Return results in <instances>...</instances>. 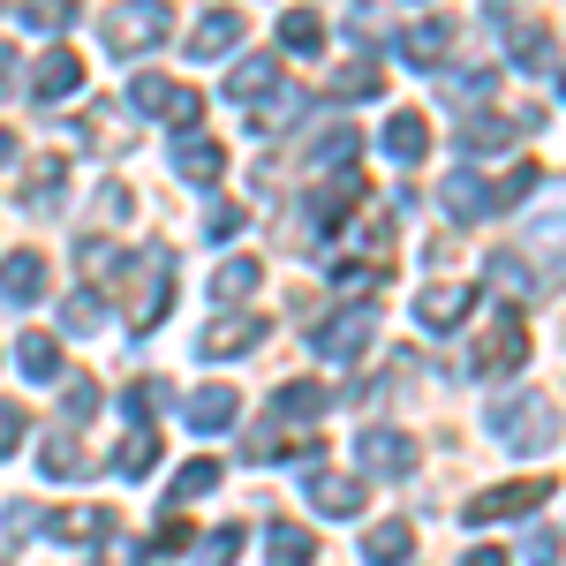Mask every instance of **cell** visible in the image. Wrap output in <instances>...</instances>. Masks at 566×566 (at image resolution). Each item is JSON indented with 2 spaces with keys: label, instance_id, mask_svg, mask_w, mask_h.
<instances>
[{
  "label": "cell",
  "instance_id": "12",
  "mask_svg": "<svg viewBox=\"0 0 566 566\" xmlns=\"http://www.w3.org/2000/svg\"><path fill=\"white\" fill-rule=\"evenodd\" d=\"M175 175H181V181H219V175H227V151H219L212 136L189 129V136L175 144Z\"/></svg>",
  "mask_w": 566,
  "mask_h": 566
},
{
  "label": "cell",
  "instance_id": "13",
  "mask_svg": "<svg viewBox=\"0 0 566 566\" xmlns=\"http://www.w3.org/2000/svg\"><path fill=\"white\" fill-rule=\"evenodd\" d=\"M76 84H84V53H69V45H53V53L39 61V76H31L39 98H69Z\"/></svg>",
  "mask_w": 566,
  "mask_h": 566
},
{
  "label": "cell",
  "instance_id": "27",
  "mask_svg": "<svg viewBox=\"0 0 566 566\" xmlns=\"http://www.w3.org/2000/svg\"><path fill=\"white\" fill-rule=\"evenodd\" d=\"M280 39H287V53H317L325 45V15L317 8H287L280 15Z\"/></svg>",
  "mask_w": 566,
  "mask_h": 566
},
{
  "label": "cell",
  "instance_id": "30",
  "mask_svg": "<svg viewBox=\"0 0 566 566\" xmlns=\"http://www.w3.org/2000/svg\"><path fill=\"white\" fill-rule=\"evenodd\" d=\"M355 151H363V136H355L348 122H340V129H325V136H317V151H310V159H317L325 175H340V167H348Z\"/></svg>",
  "mask_w": 566,
  "mask_h": 566
},
{
  "label": "cell",
  "instance_id": "24",
  "mask_svg": "<svg viewBox=\"0 0 566 566\" xmlns=\"http://www.w3.org/2000/svg\"><path fill=\"white\" fill-rule=\"evenodd\" d=\"M310 499H317V514H363V483L355 476H310Z\"/></svg>",
  "mask_w": 566,
  "mask_h": 566
},
{
  "label": "cell",
  "instance_id": "14",
  "mask_svg": "<svg viewBox=\"0 0 566 566\" xmlns=\"http://www.w3.org/2000/svg\"><path fill=\"white\" fill-rule=\"evenodd\" d=\"M264 91H280V61H272V53H250V61H234V76H227V98H234V106H250V98H264Z\"/></svg>",
  "mask_w": 566,
  "mask_h": 566
},
{
  "label": "cell",
  "instance_id": "37",
  "mask_svg": "<svg viewBox=\"0 0 566 566\" xmlns=\"http://www.w3.org/2000/svg\"><path fill=\"white\" fill-rule=\"evenodd\" d=\"M98 317H106L98 295H69V303H61V325H69V333H98Z\"/></svg>",
  "mask_w": 566,
  "mask_h": 566
},
{
  "label": "cell",
  "instance_id": "5",
  "mask_svg": "<svg viewBox=\"0 0 566 566\" xmlns=\"http://www.w3.org/2000/svg\"><path fill=\"white\" fill-rule=\"evenodd\" d=\"M370 340H378V310L355 303V310H340V317L317 333V355H325V363H355V355L370 348Z\"/></svg>",
  "mask_w": 566,
  "mask_h": 566
},
{
  "label": "cell",
  "instance_id": "23",
  "mask_svg": "<svg viewBox=\"0 0 566 566\" xmlns=\"http://www.w3.org/2000/svg\"><path fill=\"white\" fill-rule=\"evenodd\" d=\"M114 469H122V476H151V469H159V431L136 423V431L114 446Z\"/></svg>",
  "mask_w": 566,
  "mask_h": 566
},
{
  "label": "cell",
  "instance_id": "35",
  "mask_svg": "<svg viewBox=\"0 0 566 566\" xmlns=\"http://www.w3.org/2000/svg\"><path fill=\"white\" fill-rule=\"evenodd\" d=\"M23 23L31 31H61V23H76V0H23Z\"/></svg>",
  "mask_w": 566,
  "mask_h": 566
},
{
  "label": "cell",
  "instance_id": "15",
  "mask_svg": "<svg viewBox=\"0 0 566 566\" xmlns=\"http://www.w3.org/2000/svg\"><path fill=\"white\" fill-rule=\"evenodd\" d=\"M528 122L514 114H461V151H499V144H514Z\"/></svg>",
  "mask_w": 566,
  "mask_h": 566
},
{
  "label": "cell",
  "instance_id": "2",
  "mask_svg": "<svg viewBox=\"0 0 566 566\" xmlns=\"http://www.w3.org/2000/svg\"><path fill=\"white\" fill-rule=\"evenodd\" d=\"M167 31H175V8L167 0H122V8L98 15V39H106V53H122V61L167 45Z\"/></svg>",
  "mask_w": 566,
  "mask_h": 566
},
{
  "label": "cell",
  "instance_id": "31",
  "mask_svg": "<svg viewBox=\"0 0 566 566\" xmlns=\"http://www.w3.org/2000/svg\"><path fill=\"white\" fill-rule=\"evenodd\" d=\"M122 400H129V416H136V423L151 431V416H159V408L175 400V386H167V378H136V386L122 392Z\"/></svg>",
  "mask_w": 566,
  "mask_h": 566
},
{
  "label": "cell",
  "instance_id": "38",
  "mask_svg": "<svg viewBox=\"0 0 566 566\" xmlns=\"http://www.w3.org/2000/svg\"><path fill=\"white\" fill-rule=\"evenodd\" d=\"M491 280H499L506 295H528V264L514 258V250H499V258H491Z\"/></svg>",
  "mask_w": 566,
  "mask_h": 566
},
{
  "label": "cell",
  "instance_id": "44",
  "mask_svg": "<svg viewBox=\"0 0 566 566\" xmlns=\"http://www.w3.org/2000/svg\"><path fill=\"white\" fill-rule=\"evenodd\" d=\"M559 536H552V528H536V536H528V566H559Z\"/></svg>",
  "mask_w": 566,
  "mask_h": 566
},
{
  "label": "cell",
  "instance_id": "22",
  "mask_svg": "<svg viewBox=\"0 0 566 566\" xmlns=\"http://www.w3.org/2000/svg\"><path fill=\"white\" fill-rule=\"evenodd\" d=\"M264 272H258V258H227L212 272V303H250V287H258Z\"/></svg>",
  "mask_w": 566,
  "mask_h": 566
},
{
  "label": "cell",
  "instance_id": "6",
  "mask_svg": "<svg viewBox=\"0 0 566 566\" xmlns=\"http://www.w3.org/2000/svg\"><path fill=\"white\" fill-rule=\"evenodd\" d=\"M552 499V476H522V483H499V491H483L469 499V522H506V514H528V506H544Z\"/></svg>",
  "mask_w": 566,
  "mask_h": 566
},
{
  "label": "cell",
  "instance_id": "42",
  "mask_svg": "<svg viewBox=\"0 0 566 566\" xmlns=\"http://www.w3.org/2000/svg\"><path fill=\"white\" fill-rule=\"evenodd\" d=\"M76 264H84L91 280H98V272H114V242H98V234H84V250H76Z\"/></svg>",
  "mask_w": 566,
  "mask_h": 566
},
{
  "label": "cell",
  "instance_id": "41",
  "mask_svg": "<svg viewBox=\"0 0 566 566\" xmlns=\"http://www.w3.org/2000/svg\"><path fill=\"white\" fill-rule=\"evenodd\" d=\"M91 408H98V386H91V378H69V408H61V416H69V423H84Z\"/></svg>",
  "mask_w": 566,
  "mask_h": 566
},
{
  "label": "cell",
  "instance_id": "18",
  "mask_svg": "<svg viewBox=\"0 0 566 566\" xmlns=\"http://www.w3.org/2000/svg\"><path fill=\"white\" fill-rule=\"evenodd\" d=\"M386 151L400 159V167H416V159L431 151V129H423V114H392V122H386Z\"/></svg>",
  "mask_w": 566,
  "mask_h": 566
},
{
  "label": "cell",
  "instance_id": "4",
  "mask_svg": "<svg viewBox=\"0 0 566 566\" xmlns=\"http://www.w3.org/2000/svg\"><path fill=\"white\" fill-rule=\"evenodd\" d=\"M491 431L506 438V446H514V453H544V446H552V438H559V416H552V408H544V400H506V408H499V416H491Z\"/></svg>",
  "mask_w": 566,
  "mask_h": 566
},
{
  "label": "cell",
  "instance_id": "19",
  "mask_svg": "<svg viewBox=\"0 0 566 566\" xmlns=\"http://www.w3.org/2000/svg\"><path fill=\"white\" fill-rule=\"evenodd\" d=\"M45 528H53L61 544H84V536H106L114 514H106V506H69V514H45Z\"/></svg>",
  "mask_w": 566,
  "mask_h": 566
},
{
  "label": "cell",
  "instance_id": "40",
  "mask_svg": "<svg viewBox=\"0 0 566 566\" xmlns=\"http://www.w3.org/2000/svg\"><path fill=\"white\" fill-rule=\"evenodd\" d=\"M23 431H31V416H23L15 400H0V453H15V446H23Z\"/></svg>",
  "mask_w": 566,
  "mask_h": 566
},
{
  "label": "cell",
  "instance_id": "20",
  "mask_svg": "<svg viewBox=\"0 0 566 566\" xmlns=\"http://www.w3.org/2000/svg\"><path fill=\"white\" fill-rule=\"evenodd\" d=\"M363 552H370V566H400L408 552H416V528L408 522H378L370 536H363Z\"/></svg>",
  "mask_w": 566,
  "mask_h": 566
},
{
  "label": "cell",
  "instance_id": "29",
  "mask_svg": "<svg viewBox=\"0 0 566 566\" xmlns=\"http://www.w3.org/2000/svg\"><path fill=\"white\" fill-rule=\"evenodd\" d=\"M15 363H23L31 378H61V340H53V333H23V340H15Z\"/></svg>",
  "mask_w": 566,
  "mask_h": 566
},
{
  "label": "cell",
  "instance_id": "34",
  "mask_svg": "<svg viewBox=\"0 0 566 566\" xmlns=\"http://www.w3.org/2000/svg\"><path fill=\"white\" fill-rule=\"evenodd\" d=\"M370 91H378V61H348L333 76V98H370Z\"/></svg>",
  "mask_w": 566,
  "mask_h": 566
},
{
  "label": "cell",
  "instance_id": "48",
  "mask_svg": "<svg viewBox=\"0 0 566 566\" xmlns=\"http://www.w3.org/2000/svg\"><path fill=\"white\" fill-rule=\"evenodd\" d=\"M8 159H15V136H8V129H0V167H8Z\"/></svg>",
  "mask_w": 566,
  "mask_h": 566
},
{
  "label": "cell",
  "instance_id": "49",
  "mask_svg": "<svg viewBox=\"0 0 566 566\" xmlns=\"http://www.w3.org/2000/svg\"><path fill=\"white\" fill-rule=\"evenodd\" d=\"M559 91H566V69H559Z\"/></svg>",
  "mask_w": 566,
  "mask_h": 566
},
{
  "label": "cell",
  "instance_id": "17",
  "mask_svg": "<svg viewBox=\"0 0 566 566\" xmlns=\"http://www.w3.org/2000/svg\"><path fill=\"white\" fill-rule=\"evenodd\" d=\"M234 39H242V15H234V8H212V15L197 23V45H189V53H197V61H219V53H234Z\"/></svg>",
  "mask_w": 566,
  "mask_h": 566
},
{
  "label": "cell",
  "instance_id": "9",
  "mask_svg": "<svg viewBox=\"0 0 566 566\" xmlns=\"http://www.w3.org/2000/svg\"><path fill=\"white\" fill-rule=\"evenodd\" d=\"M264 333H272L264 317H219L212 333L197 340V355H212V363H234V355H258V348H264Z\"/></svg>",
  "mask_w": 566,
  "mask_h": 566
},
{
  "label": "cell",
  "instance_id": "39",
  "mask_svg": "<svg viewBox=\"0 0 566 566\" xmlns=\"http://www.w3.org/2000/svg\"><path fill=\"white\" fill-rule=\"evenodd\" d=\"M205 234H212V242H234V234H242V205H227V197H219L212 212H205Z\"/></svg>",
  "mask_w": 566,
  "mask_h": 566
},
{
  "label": "cell",
  "instance_id": "47",
  "mask_svg": "<svg viewBox=\"0 0 566 566\" xmlns=\"http://www.w3.org/2000/svg\"><path fill=\"white\" fill-rule=\"evenodd\" d=\"M15 84V45H0V91Z\"/></svg>",
  "mask_w": 566,
  "mask_h": 566
},
{
  "label": "cell",
  "instance_id": "26",
  "mask_svg": "<svg viewBox=\"0 0 566 566\" xmlns=\"http://www.w3.org/2000/svg\"><path fill=\"white\" fill-rule=\"evenodd\" d=\"M23 205H31V212H61V159H39V167H31V175H23Z\"/></svg>",
  "mask_w": 566,
  "mask_h": 566
},
{
  "label": "cell",
  "instance_id": "3",
  "mask_svg": "<svg viewBox=\"0 0 566 566\" xmlns=\"http://www.w3.org/2000/svg\"><path fill=\"white\" fill-rule=\"evenodd\" d=\"M528 355V325H522V310H499L491 325L476 333V348H469V378H499V370H514Z\"/></svg>",
  "mask_w": 566,
  "mask_h": 566
},
{
  "label": "cell",
  "instance_id": "25",
  "mask_svg": "<svg viewBox=\"0 0 566 566\" xmlns=\"http://www.w3.org/2000/svg\"><path fill=\"white\" fill-rule=\"evenodd\" d=\"M264 559H272V566H310V559H317V536L295 528V522H280V528H272V544H264Z\"/></svg>",
  "mask_w": 566,
  "mask_h": 566
},
{
  "label": "cell",
  "instance_id": "10",
  "mask_svg": "<svg viewBox=\"0 0 566 566\" xmlns=\"http://www.w3.org/2000/svg\"><path fill=\"white\" fill-rule=\"evenodd\" d=\"M45 295V258L39 250H8V258H0V303H39Z\"/></svg>",
  "mask_w": 566,
  "mask_h": 566
},
{
  "label": "cell",
  "instance_id": "46",
  "mask_svg": "<svg viewBox=\"0 0 566 566\" xmlns=\"http://www.w3.org/2000/svg\"><path fill=\"white\" fill-rule=\"evenodd\" d=\"M461 566H506V552H491V544H483V552H469Z\"/></svg>",
  "mask_w": 566,
  "mask_h": 566
},
{
  "label": "cell",
  "instance_id": "1",
  "mask_svg": "<svg viewBox=\"0 0 566 566\" xmlns=\"http://www.w3.org/2000/svg\"><path fill=\"white\" fill-rule=\"evenodd\" d=\"M167 310H175V258L167 250H136L122 264V317H129V333H151Z\"/></svg>",
  "mask_w": 566,
  "mask_h": 566
},
{
  "label": "cell",
  "instance_id": "45",
  "mask_svg": "<svg viewBox=\"0 0 566 566\" xmlns=\"http://www.w3.org/2000/svg\"><path fill=\"white\" fill-rule=\"evenodd\" d=\"M189 544V522H159L151 528V552H181Z\"/></svg>",
  "mask_w": 566,
  "mask_h": 566
},
{
  "label": "cell",
  "instance_id": "28",
  "mask_svg": "<svg viewBox=\"0 0 566 566\" xmlns=\"http://www.w3.org/2000/svg\"><path fill=\"white\" fill-rule=\"evenodd\" d=\"M446 212H453V219H483V212H491V189H483V181L461 167V175L446 181Z\"/></svg>",
  "mask_w": 566,
  "mask_h": 566
},
{
  "label": "cell",
  "instance_id": "8",
  "mask_svg": "<svg viewBox=\"0 0 566 566\" xmlns=\"http://www.w3.org/2000/svg\"><path fill=\"white\" fill-rule=\"evenodd\" d=\"M469 310H476V287H461V280H438V287H423V295H416V325H431V333H453Z\"/></svg>",
  "mask_w": 566,
  "mask_h": 566
},
{
  "label": "cell",
  "instance_id": "32",
  "mask_svg": "<svg viewBox=\"0 0 566 566\" xmlns=\"http://www.w3.org/2000/svg\"><path fill=\"white\" fill-rule=\"evenodd\" d=\"M39 461H45V476H84V453H76V438L69 431H53L39 446Z\"/></svg>",
  "mask_w": 566,
  "mask_h": 566
},
{
  "label": "cell",
  "instance_id": "16",
  "mask_svg": "<svg viewBox=\"0 0 566 566\" xmlns=\"http://www.w3.org/2000/svg\"><path fill=\"white\" fill-rule=\"evenodd\" d=\"M272 408H280V423H317V416L333 408V392H325V386H310V378H295V386H280V392H272Z\"/></svg>",
  "mask_w": 566,
  "mask_h": 566
},
{
  "label": "cell",
  "instance_id": "33",
  "mask_svg": "<svg viewBox=\"0 0 566 566\" xmlns=\"http://www.w3.org/2000/svg\"><path fill=\"white\" fill-rule=\"evenodd\" d=\"M514 69H528V76H536V69H552V31H536V23L514 31Z\"/></svg>",
  "mask_w": 566,
  "mask_h": 566
},
{
  "label": "cell",
  "instance_id": "11",
  "mask_svg": "<svg viewBox=\"0 0 566 566\" xmlns=\"http://www.w3.org/2000/svg\"><path fill=\"white\" fill-rule=\"evenodd\" d=\"M234 416H242V392L234 386H205V392H189V431H234Z\"/></svg>",
  "mask_w": 566,
  "mask_h": 566
},
{
  "label": "cell",
  "instance_id": "43",
  "mask_svg": "<svg viewBox=\"0 0 566 566\" xmlns=\"http://www.w3.org/2000/svg\"><path fill=\"white\" fill-rule=\"evenodd\" d=\"M234 552H242V528H212V536H205V559L212 566H227Z\"/></svg>",
  "mask_w": 566,
  "mask_h": 566
},
{
  "label": "cell",
  "instance_id": "36",
  "mask_svg": "<svg viewBox=\"0 0 566 566\" xmlns=\"http://www.w3.org/2000/svg\"><path fill=\"white\" fill-rule=\"evenodd\" d=\"M219 483V461H181V476H175V499H205Z\"/></svg>",
  "mask_w": 566,
  "mask_h": 566
},
{
  "label": "cell",
  "instance_id": "7",
  "mask_svg": "<svg viewBox=\"0 0 566 566\" xmlns=\"http://www.w3.org/2000/svg\"><path fill=\"white\" fill-rule=\"evenodd\" d=\"M355 461H363L370 476H408V469H416V438L408 431H363L355 438Z\"/></svg>",
  "mask_w": 566,
  "mask_h": 566
},
{
  "label": "cell",
  "instance_id": "21",
  "mask_svg": "<svg viewBox=\"0 0 566 566\" xmlns=\"http://www.w3.org/2000/svg\"><path fill=\"white\" fill-rule=\"evenodd\" d=\"M400 45H408V61H416V69H438V61H446V45H453V23L431 15V23H416Z\"/></svg>",
  "mask_w": 566,
  "mask_h": 566
}]
</instances>
